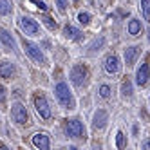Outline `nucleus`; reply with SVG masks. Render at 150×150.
<instances>
[{"label": "nucleus", "instance_id": "nucleus-21", "mask_svg": "<svg viewBox=\"0 0 150 150\" xmlns=\"http://www.w3.org/2000/svg\"><path fill=\"white\" fill-rule=\"evenodd\" d=\"M42 20H44V24H45L49 29H56V22H54V20H52L49 15H44V16H42Z\"/></svg>", "mask_w": 150, "mask_h": 150}, {"label": "nucleus", "instance_id": "nucleus-22", "mask_svg": "<svg viewBox=\"0 0 150 150\" xmlns=\"http://www.w3.org/2000/svg\"><path fill=\"white\" fill-rule=\"evenodd\" d=\"M78 22H80L81 25H87V24L91 22V15H89V13H80V15H78Z\"/></svg>", "mask_w": 150, "mask_h": 150}, {"label": "nucleus", "instance_id": "nucleus-10", "mask_svg": "<svg viewBox=\"0 0 150 150\" xmlns=\"http://www.w3.org/2000/svg\"><path fill=\"white\" fill-rule=\"evenodd\" d=\"M107 121H109V114H107V110L98 109L94 112V117H92V127L94 128H103L107 125Z\"/></svg>", "mask_w": 150, "mask_h": 150}, {"label": "nucleus", "instance_id": "nucleus-20", "mask_svg": "<svg viewBox=\"0 0 150 150\" xmlns=\"http://www.w3.org/2000/svg\"><path fill=\"white\" fill-rule=\"evenodd\" d=\"M141 11L146 20H150V0H141Z\"/></svg>", "mask_w": 150, "mask_h": 150}, {"label": "nucleus", "instance_id": "nucleus-16", "mask_svg": "<svg viewBox=\"0 0 150 150\" xmlns=\"http://www.w3.org/2000/svg\"><path fill=\"white\" fill-rule=\"evenodd\" d=\"M139 33H141V22H139L137 18H132L130 22H128V35L137 36Z\"/></svg>", "mask_w": 150, "mask_h": 150}, {"label": "nucleus", "instance_id": "nucleus-1", "mask_svg": "<svg viewBox=\"0 0 150 150\" xmlns=\"http://www.w3.org/2000/svg\"><path fill=\"white\" fill-rule=\"evenodd\" d=\"M54 94H56L58 103L63 107V109H74V107H76V101H74V98H72V92H71L69 85H67L65 81L56 83V87H54Z\"/></svg>", "mask_w": 150, "mask_h": 150}, {"label": "nucleus", "instance_id": "nucleus-9", "mask_svg": "<svg viewBox=\"0 0 150 150\" xmlns=\"http://www.w3.org/2000/svg\"><path fill=\"white\" fill-rule=\"evenodd\" d=\"M33 145L38 146L40 150H49V146H51L49 136H47L45 132H36V134L33 136Z\"/></svg>", "mask_w": 150, "mask_h": 150}, {"label": "nucleus", "instance_id": "nucleus-26", "mask_svg": "<svg viewBox=\"0 0 150 150\" xmlns=\"http://www.w3.org/2000/svg\"><path fill=\"white\" fill-rule=\"evenodd\" d=\"M6 100V89L2 87V85H0V103H2Z\"/></svg>", "mask_w": 150, "mask_h": 150}, {"label": "nucleus", "instance_id": "nucleus-11", "mask_svg": "<svg viewBox=\"0 0 150 150\" xmlns=\"http://www.w3.org/2000/svg\"><path fill=\"white\" fill-rule=\"evenodd\" d=\"M137 56H139V47H137V45H130V47H127V49H125L123 58H125V63H127L128 67L136 63Z\"/></svg>", "mask_w": 150, "mask_h": 150}, {"label": "nucleus", "instance_id": "nucleus-27", "mask_svg": "<svg viewBox=\"0 0 150 150\" xmlns=\"http://www.w3.org/2000/svg\"><path fill=\"white\" fill-rule=\"evenodd\" d=\"M141 148H143V150H150V139H146V141H143Z\"/></svg>", "mask_w": 150, "mask_h": 150}, {"label": "nucleus", "instance_id": "nucleus-4", "mask_svg": "<svg viewBox=\"0 0 150 150\" xmlns=\"http://www.w3.org/2000/svg\"><path fill=\"white\" fill-rule=\"evenodd\" d=\"M20 29L29 36H38L40 35V25L36 20H33L31 16H22L20 18Z\"/></svg>", "mask_w": 150, "mask_h": 150}, {"label": "nucleus", "instance_id": "nucleus-23", "mask_svg": "<svg viewBox=\"0 0 150 150\" xmlns=\"http://www.w3.org/2000/svg\"><path fill=\"white\" fill-rule=\"evenodd\" d=\"M116 146L117 148H123L125 146V134L123 132H117L116 134Z\"/></svg>", "mask_w": 150, "mask_h": 150}, {"label": "nucleus", "instance_id": "nucleus-3", "mask_svg": "<svg viewBox=\"0 0 150 150\" xmlns=\"http://www.w3.org/2000/svg\"><path fill=\"white\" fill-rule=\"evenodd\" d=\"M65 132H67L69 137H74V139H81V137H85V134H87L83 123L80 120H69L65 123Z\"/></svg>", "mask_w": 150, "mask_h": 150}, {"label": "nucleus", "instance_id": "nucleus-19", "mask_svg": "<svg viewBox=\"0 0 150 150\" xmlns=\"http://www.w3.org/2000/svg\"><path fill=\"white\" fill-rule=\"evenodd\" d=\"M11 13V4H9V0H0V15H9Z\"/></svg>", "mask_w": 150, "mask_h": 150}, {"label": "nucleus", "instance_id": "nucleus-6", "mask_svg": "<svg viewBox=\"0 0 150 150\" xmlns=\"http://www.w3.org/2000/svg\"><path fill=\"white\" fill-rule=\"evenodd\" d=\"M87 78H89V72L83 65H74L71 69V81L74 85H78V87H83L85 83H87Z\"/></svg>", "mask_w": 150, "mask_h": 150}, {"label": "nucleus", "instance_id": "nucleus-12", "mask_svg": "<svg viewBox=\"0 0 150 150\" xmlns=\"http://www.w3.org/2000/svg\"><path fill=\"white\" fill-rule=\"evenodd\" d=\"M120 58H117L116 54H112V56H109L105 60V71L109 72V74H117L120 72Z\"/></svg>", "mask_w": 150, "mask_h": 150}, {"label": "nucleus", "instance_id": "nucleus-17", "mask_svg": "<svg viewBox=\"0 0 150 150\" xmlns=\"http://www.w3.org/2000/svg\"><path fill=\"white\" fill-rule=\"evenodd\" d=\"M121 94L127 96V98H130V96H132V83H130V80H125L121 83Z\"/></svg>", "mask_w": 150, "mask_h": 150}, {"label": "nucleus", "instance_id": "nucleus-15", "mask_svg": "<svg viewBox=\"0 0 150 150\" xmlns=\"http://www.w3.org/2000/svg\"><path fill=\"white\" fill-rule=\"evenodd\" d=\"M63 35H65V38H69V40H80L83 33L80 29H76L74 25H65L63 27Z\"/></svg>", "mask_w": 150, "mask_h": 150}, {"label": "nucleus", "instance_id": "nucleus-5", "mask_svg": "<svg viewBox=\"0 0 150 150\" xmlns=\"http://www.w3.org/2000/svg\"><path fill=\"white\" fill-rule=\"evenodd\" d=\"M35 109H36V112H38V116L42 120H49L51 117V107H49L44 94H36L35 96Z\"/></svg>", "mask_w": 150, "mask_h": 150}, {"label": "nucleus", "instance_id": "nucleus-13", "mask_svg": "<svg viewBox=\"0 0 150 150\" xmlns=\"http://www.w3.org/2000/svg\"><path fill=\"white\" fill-rule=\"evenodd\" d=\"M0 42H2L6 47H9V49H15V47H16V42H15L13 35L9 33V31L2 29V27H0Z\"/></svg>", "mask_w": 150, "mask_h": 150}, {"label": "nucleus", "instance_id": "nucleus-28", "mask_svg": "<svg viewBox=\"0 0 150 150\" xmlns=\"http://www.w3.org/2000/svg\"><path fill=\"white\" fill-rule=\"evenodd\" d=\"M148 42H150V29H148Z\"/></svg>", "mask_w": 150, "mask_h": 150}, {"label": "nucleus", "instance_id": "nucleus-8", "mask_svg": "<svg viewBox=\"0 0 150 150\" xmlns=\"http://www.w3.org/2000/svg\"><path fill=\"white\" fill-rule=\"evenodd\" d=\"M148 78H150V67H148V63H141V67L136 71V83L139 85V87H145Z\"/></svg>", "mask_w": 150, "mask_h": 150}, {"label": "nucleus", "instance_id": "nucleus-25", "mask_svg": "<svg viewBox=\"0 0 150 150\" xmlns=\"http://www.w3.org/2000/svg\"><path fill=\"white\" fill-rule=\"evenodd\" d=\"M56 6H58L60 11H65L67 6H69V0H56Z\"/></svg>", "mask_w": 150, "mask_h": 150}, {"label": "nucleus", "instance_id": "nucleus-24", "mask_svg": "<svg viewBox=\"0 0 150 150\" xmlns=\"http://www.w3.org/2000/svg\"><path fill=\"white\" fill-rule=\"evenodd\" d=\"M100 96L103 100H107L110 96V87H109V85H101V87H100Z\"/></svg>", "mask_w": 150, "mask_h": 150}, {"label": "nucleus", "instance_id": "nucleus-2", "mask_svg": "<svg viewBox=\"0 0 150 150\" xmlns=\"http://www.w3.org/2000/svg\"><path fill=\"white\" fill-rule=\"evenodd\" d=\"M24 49H25V52L29 54V58L33 60L35 63H38V65H45V63H47V60H45V56H44V52H42V49H40L36 44L24 40Z\"/></svg>", "mask_w": 150, "mask_h": 150}, {"label": "nucleus", "instance_id": "nucleus-18", "mask_svg": "<svg viewBox=\"0 0 150 150\" xmlns=\"http://www.w3.org/2000/svg\"><path fill=\"white\" fill-rule=\"evenodd\" d=\"M103 44H105V38H103V36L94 38V40H92V44L89 45V49H91V51H100V49L103 47Z\"/></svg>", "mask_w": 150, "mask_h": 150}, {"label": "nucleus", "instance_id": "nucleus-7", "mask_svg": "<svg viewBox=\"0 0 150 150\" xmlns=\"http://www.w3.org/2000/svg\"><path fill=\"white\" fill-rule=\"evenodd\" d=\"M11 117H13V121H16L18 125L27 123V120H29L27 109H25L22 103H15V105L11 107Z\"/></svg>", "mask_w": 150, "mask_h": 150}, {"label": "nucleus", "instance_id": "nucleus-14", "mask_svg": "<svg viewBox=\"0 0 150 150\" xmlns=\"http://www.w3.org/2000/svg\"><path fill=\"white\" fill-rule=\"evenodd\" d=\"M13 74H15V65L11 62H2V63H0V78L9 80Z\"/></svg>", "mask_w": 150, "mask_h": 150}]
</instances>
